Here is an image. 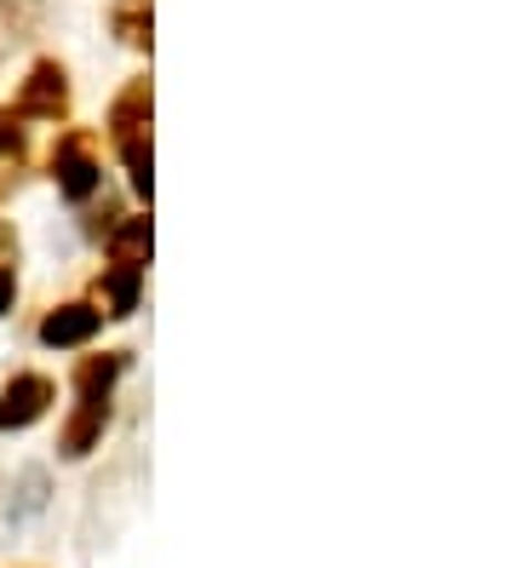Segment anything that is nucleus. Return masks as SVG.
Masks as SVG:
<instances>
[{"mask_svg": "<svg viewBox=\"0 0 516 568\" xmlns=\"http://www.w3.org/2000/svg\"><path fill=\"white\" fill-rule=\"evenodd\" d=\"M12 305V271H0V311Z\"/></svg>", "mask_w": 516, "mask_h": 568, "instance_id": "11", "label": "nucleus"}, {"mask_svg": "<svg viewBox=\"0 0 516 568\" xmlns=\"http://www.w3.org/2000/svg\"><path fill=\"white\" fill-rule=\"evenodd\" d=\"M23 115H58L69 104V87H63V70L58 63H34V75L23 81Z\"/></svg>", "mask_w": 516, "mask_h": 568, "instance_id": "3", "label": "nucleus"}, {"mask_svg": "<svg viewBox=\"0 0 516 568\" xmlns=\"http://www.w3.org/2000/svg\"><path fill=\"white\" fill-rule=\"evenodd\" d=\"M92 327H98V311L63 305V311H52V316L41 322V339H47V345H81V339H92Z\"/></svg>", "mask_w": 516, "mask_h": 568, "instance_id": "4", "label": "nucleus"}, {"mask_svg": "<svg viewBox=\"0 0 516 568\" xmlns=\"http://www.w3.org/2000/svg\"><path fill=\"white\" fill-rule=\"evenodd\" d=\"M98 298L110 305V316H127L138 305V271H121V264H115V271L98 282Z\"/></svg>", "mask_w": 516, "mask_h": 568, "instance_id": "7", "label": "nucleus"}, {"mask_svg": "<svg viewBox=\"0 0 516 568\" xmlns=\"http://www.w3.org/2000/svg\"><path fill=\"white\" fill-rule=\"evenodd\" d=\"M23 161V132H18V121L0 110V173H12V166Z\"/></svg>", "mask_w": 516, "mask_h": 568, "instance_id": "10", "label": "nucleus"}, {"mask_svg": "<svg viewBox=\"0 0 516 568\" xmlns=\"http://www.w3.org/2000/svg\"><path fill=\"white\" fill-rule=\"evenodd\" d=\"M103 414H110V403H87L75 419H69V430H63V454H69V459H81V454L92 448V437L103 430Z\"/></svg>", "mask_w": 516, "mask_h": 568, "instance_id": "5", "label": "nucleus"}, {"mask_svg": "<svg viewBox=\"0 0 516 568\" xmlns=\"http://www.w3.org/2000/svg\"><path fill=\"white\" fill-rule=\"evenodd\" d=\"M144 253H150V219H127L115 230V264H121V271H138Z\"/></svg>", "mask_w": 516, "mask_h": 568, "instance_id": "6", "label": "nucleus"}, {"mask_svg": "<svg viewBox=\"0 0 516 568\" xmlns=\"http://www.w3.org/2000/svg\"><path fill=\"white\" fill-rule=\"evenodd\" d=\"M115 29H121V41L144 47L150 41V0H121V7H115Z\"/></svg>", "mask_w": 516, "mask_h": 568, "instance_id": "9", "label": "nucleus"}, {"mask_svg": "<svg viewBox=\"0 0 516 568\" xmlns=\"http://www.w3.org/2000/svg\"><path fill=\"white\" fill-rule=\"evenodd\" d=\"M52 403V379L47 374H18L7 390H0V430H18V425H34Z\"/></svg>", "mask_w": 516, "mask_h": 568, "instance_id": "1", "label": "nucleus"}, {"mask_svg": "<svg viewBox=\"0 0 516 568\" xmlns=\"http://www.w3.org/2000/svg\"><path fill=\"white\" fill-rule=\"evenodd\" d=\"M58 184H63V195H92L98 190V166H92V150H87V139H63L58 144Z\"/></svg>", "mask_w": 516, "mask_h": 568, "instance_id": "2", "label": "nucleus"}, {"mask_svg": "<svg viewBox=\"0 0 516 568\" xmlns=\"http://www.w3.org/2000/svg\"><path fill=\"white\" fill-rule=\"evenodd\" d=\"M121 155H127V166H132V184L150 195V139H144V126L121 132Z\"/></svg>", "mask_w": 516, "mask_h": 568, "instance_id": "8", "label": "nucleus"}]
</instances>
